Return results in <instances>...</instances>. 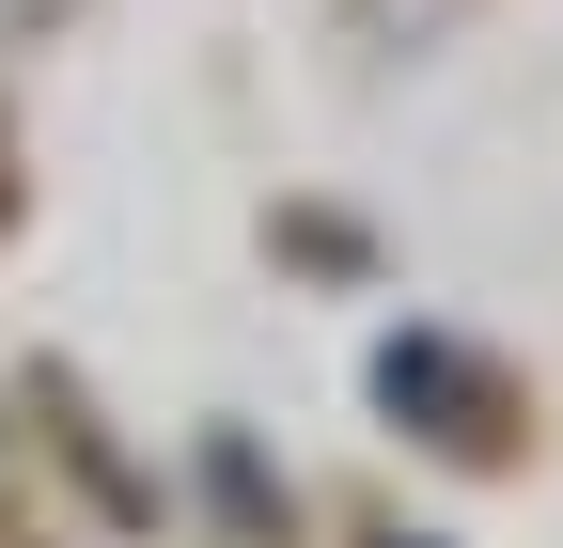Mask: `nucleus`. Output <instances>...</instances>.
<instances>
[{
	"label": "nucleus",
	"mask_w": 563,
	"mask_h": 548,
	"mask_svg": "<svg viewBox=\"0 0 563 548\" xmlns=\"http://www.w3.org/2000/svg\"><path fill=\"white\" fill-rule=\"evenodd\" d=\"M16 188H32V173H16V142H0V235H16Z\"/></svg>",
	"instance_id": "2"
},
{
	"label": "nucleus",
	"mask_w": 563,
	"mask_h": 548,
	"mask_svg": "<svg viewBox=\"0 0 563 548\" xmlns=\"http://www.w3.org/2000/svg\"><path fill=\"white\" fill-rule=\"evenodd\" d=\"M376 392H391V407H407V424L439 439V454H470V470H501V454H517V392L485 376L470 346H439V329H407V346L376 361Z\"/></svg>",
	"instance_id": "1"
}]
</instances>
